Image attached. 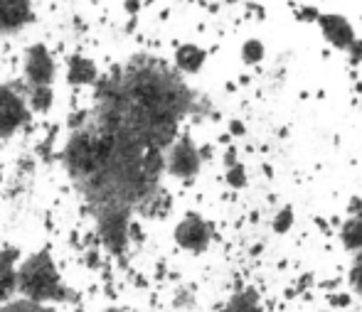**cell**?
Instances as JSON below:
<instances>
[{
	"label": "cell",
	"mask_w": 362,
	"mask_h": 312,
	"mask_svg": "<svg viewBox=\"0 0 362 312\" xmlns=\"http://www.w3.org/2000/svg\"><path fill=\"white\" fill-rule=\"evenodd\" d=\"M0 312H54L49 305L35 303V300L20 298V300H10V303L0 305Z\"/></svg>",
	"instance_id": "obj_15"
},
{
	"label": "cell",
	"mask_w": 362,
	"mask_h": 312,
	"mask_svg": "<svg viewBox=\"0 0 362 312\" xmlns=\"http://www.w3.org/2000/svg\"><path fill=\"white\" fill-rule=\"evenodd\" d=\"M315 25H318L325 42H328L333 49H338V52L348 54L350 49L355 47V42L360 40L358 32H355V25L340 13H320L318 20H315Z\"/></svg>",
	"instance_id": "obj_5"
},
{
	"label": "cell",
	"mask_w": 362,
	"mask_h": 312,
	"mask_svg": "<svg viewBox=\"0 0 362 312\" xmlns=\"http://www.w3.org/2000/svg\"><path fill=\"white\" fill-rule=\"evenodd\" d=\"M227 185L234 189L247 187V170H244L242 162H234V165L227 167Z\"/></svg>",
	"instance_id": "obj_16"
},
{
	"label": "cell",
	"mask_w": 362,
	"mask_h": 312,
	"mask_svg": "<svg viewBox=\"0 0 362 312\" xmlns=\"http://www.w3.org/2000/svg\"><path fill=\"white\" fill-rule=\"evenodd\" d=\"M340 244L358 256L362 251V214H350L340 227Z\"/></svg>",
	"instance_id": "obj_11"
},
{
	"label": "cell",
	"mask_w": 362,
	"mask_h": 312,
	"mask_svg": "<svg viewBox=\"0 0 362 312\" xmlns=\"http://www.w3.org/2000/svg\"><path fill=\"white\" fill-rule=\"evenodd\" d=\"M239 54H242V62L247 66H254V64H262L264 57H267V47H264L262 40L252 37L247 40V42L242 44V49H239Z\"/></svg>",
	"instance_id": "obj_14"
},
{
	"label": "cell",
	"mask_w": 362,
	"mask_h": 312,
	"mask_svg": "<svg viewBox=\"0 0 362 312\" xmlns=\"http://www.w3.org/2000/svg\"><path fill=\"white\" fill-rule=\"evenodd\" d=\"M18 248L0 251V305L10 303L18 293Z\"/></svg>",
	"instance_id": "obj_8"
},
{
	"label": "cell",
	"mask_w": 362,
	"mask_h": 312,
	"mask_svg": "<svg viewBox=\"0 0 362 312\" xmlns=\"http://www.w3.org/2000/svg\"><path fill=\"white\" fill-rule=\"evenodd\" d=\"M202 170V152L190 136H177L175 143L165 150V172L175 180L190 182Z\"/></svg>",
	"instance_id": "obj_2"
},
{
	"label": "cell",
	"mask_w": 362,
	"mask_h": 312,
	"mask_svg": "<svg viewBox=\"0 0 362 312\" xmlns=\"http://www.w3.org/2000/svg\"><path fill=\"white\" fill-rule=\"evenodd\" d=\"M291 224H293V212H291V207H284L281 212L276 214V219H274V232L286 234L291 229Z\"/></svg>",
	"instance_id": "obj_17"
},
{
	"label": "cell",
	"mask_w": 362,
	"mask_h": 312,
	"mask_svg": "<svg viewBox=\"0 0 362 312\" xmlns=\"http://www.w3.org/2000/svg\"><path fill=\"white\" fill-rule=\"evenodd\" d=\"M353 283L358 288V293L362 295V251L355 256V263H353Z\"/></svg>",
	"instance_id": "obj_18"
},
{
	"label": "cell",
	"mask_w": 362,
	"mask_h": 312,
	"mask_svg": "<svg viewBox=\"0 0 362 312\" xmlns=\"http://www.w3.org/2000/svg\"><path fill=\"white\" fill-rule=\"evenodd\" d=\"M141 10V0H126V13L136 15Z\"/></svg>",
	"instance_id": "obj_20"
},
{
	"label": "cell",
	"mask_w": 362,
	"mask_h": 312,
	"mask_svg": "<svg viewBox=\"0 0 362 312\" xmlns=\"http://www.w3.org/2000/svg\"><path fill=\"white\" fill-rule=\"evenodd\" d=\"M207 62V52L195 42H185L175 49V57H173V64H175L177 74H187V76H195L205 69Z\"/></svg>",
	"instance_id": "obj_9"
},
{
	"label": "cell",
	"mask_w": 362,
	"mask_h": 312,
	"mask_svg": "<svg viewBox=\"0 0 362 312\" xmlns=\"http://www.w3.org/2000/svg\"><path fill=\"white\" fill-rule=\"evenodd\" d=\"M101 312H124V310H119V308H109V310H101Z\"/></svg>",
	"instance_id": "obj_21"
},
{
	"label": "cell",
	"mask_w": 362,
	"mask_h": 312,
	"mask_svg": "<svg viewBox=\"0 0 362 312\" xmlns=\"http://www.w3.org/2000/svg\"><path fill=\"white\" fill-rule=\"evenodd\" d=\"M67 81L72 86H96L99 84V69L84 54H72L67 59Z\"/></svg>",
	"instance_id": "obj_10"
},
{
	"label": "cell",
	"mask_w": 362,
	"mask_h": 312,
	"mask_svg": "<svg viewBox=\"0 0 362 312\" xmlns=\"http://www.w3.org/2000/svg\"><path fill=\"white\" fill-rule=\"evenodd\" d=\"M35 20L30 0H0V35H18Z\"/></svg>",
	"instance_id": "obj_7"
},
{
	"label": "cell",
	"mask_w": 362,
	"mask_h": 312,
	"mask_svg": "<svg viewBox=\"0 0 362 312\" xmlns=\"http://www.w3.org/2000/svg\"><path fill=\"white\" fill-rule=\"evenodd\" d=\"M348 57H350V62H353V64H360L362 62V37L358 40V42H355V47L348 52Z\"/></svg>",
	"instance_id": "obj_19"
},
{
	"label": "cell",
	"mask_w": 362,
	"mask_h": 312,
	"mask_svg": "<svg viewBox=\"0 0 362 312\" xmlns=\"http://www.w3.org/2000/svg\"><path fill=\"white\" fill-rule=\"evenodd\" d=\"M18 293L42 305L67 303L74 298L72 290L64 285L49 251H37L18 265Z\"/></svg>",
	"instance_id": "obj_1"
},
{
	"label": "cell",
	"mask_w": 362,
	"mask_h": 312,
	"mask_svg": "<svg viewBox=\"0 0 362 312\" xmlns=\"http://www.w3.org/2000/svg\"><path fill=\"white\" fill-rule=\"evenodd\" d=\"M0 182H3V175H0Z\"/></svg>",
	"instance_id": "obj_22"
},
{
	"label": "cell",
	"mask_w": 362,
	"mask_h": 312,
	"mask_svg": "<svg viewBox=\"0 0 362 312\" xmlns=\"http://www.w3.org/2000/svg\"><path fill=\"white\" fill-rule=\"evenodd\" d=\"M23 71H25V79H28V86H52L57 66H54L52 54H49V49L42 42L28 47Z\"/></svg>",
	"instance_id": "obj_6"
},
{
	"label": "cell",
	"mask_w": 362,
	"mask_h": 312,
	"mask_svg": "<svg viewBox=\"0 0 362 312\" xmlns=\"http://www.w3.org/2000/svg\"><path fill=\"white\" fill-rule=\"evenodd\" d=\"M30 119V104L15 86L0 84V138H10Z\"/></svg>",
	"instance_id": "obj_4"
},
{
	"label": "cell",
	"mask_w": 362,
	"mask_h": 312,
	"mask_svg": "<svg viewBox=\"0 0 362 312\" xmlns=\"http://www.w3.org/2000/svg\"><path fill=\"white\" fill-rule=\"evenodd\" d=\"M227 312H262V305H259V298L254 290H239L232 298Z\"/></svg>",
	"instance_id": "obj_13"
},
{
	"label": "cell",
	"mask_w": 362,
	"mask_h": 312,
	"mask_svg": "<svg viewBox=\"0 0 362 312\" xmlns=\"http://www.w3.org/2000/svg\"><path fill=\"white\" fill-rule=\"evenodd\" d=\"M28 104L35 114H47L54 104V91L52 86H28Z\"/></svg>",
	"instance_id": "obj_12"
},
{
	"label": "cell",
	"mask_w": 362,
	"mask_h": 312,
	"mask_svg": "<svg viewBox=\"0 0 362 312\" xmlns=\"http://www.w3.org/2000/svg\"><path fill=\"white\" fill-rule=\"evenodd\" d=\"M173 239L187 253H205L212 244V227L202 214L187 212L180 222L175 224Z\"/></svg>",
	"instance_id": "obj_3"
}]
</instances>
